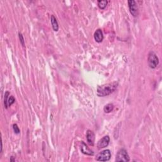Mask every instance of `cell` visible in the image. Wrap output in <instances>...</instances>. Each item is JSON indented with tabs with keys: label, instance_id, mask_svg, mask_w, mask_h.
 <instances>
[{
	"label": "cell",
	"instance_id": "9a60e30c",
	"mask_svg": "<svg viewBox=\"0 0 162 162\" xmlns=\"http://www.w3.org/2000/svg\"><path fill=\"white\" fill-rule=\"evenodd\" d=\"M19 39H20V43L22 44V45L24 47L25 46V41H24V38H23V37L22 36V34L21 33H19Z\"/></svg>",
	"mask_w": 162,
	"mask_h": 162
},
{
	"label": "cell",
	"instance_id": "2e32d148",
	"mask_svg": "<svg viewBox=\"0 0 162 162\" xmlns=\"http://www.w3.org/2000/svg\"><path fill=\"white\" fill-rule=\"evenodd\" d=\"M13 130H14L15 134H20V129H19V127H18V126H17V125H16V124H13Z\"/></svg>",
	"mask_w": 162,
	"mask_h": 162
},
{
	"label": "cell",
	"instance_id": "52a82bcc",
	"mask_svg": "<svg viewBox=\"0 0 162 162\" xmlns=\"http://www.w3.org/2000/svg\"><path fill=\"white\" fill-rule=\"evenodd\" d=\"M80 150L82 151V153L85 154L86 155H89V156H93V155H94L93 151L89 149V147H87L86 144L83 141L81 142Z\"/></svg>",
	"mask_w": 162,
	"mask_h": 162
},
{
	"label": "cell",
	"instance_id": "7c38bea8",
	"mask_svg": "<svg viewBox=\"0 0 162 162\" xmlns=\"http://www.w3.org/2000/svg\"><path fill=\"white\" fill-rule=\"evenodd\" d=\"M107 4H108V1L106 0H101V1H97V5H98V6L101 9L105 8Z\"/></svg>",
	"mask_w": 162,
	"mask_h": 162
},
{
	"label": "cell",
	"instance_id": "30bf717a",
	"mask_svg": "<svg viewBox=\"0 0 162 162\" xmlns=\"http://www.w3.org/2000/svg\"><path fill=\"white\" fill-rule=\"evenodd\" d=\"M51 25L53 30L56 32L58 31L59 29L58 23V22H57L56 18L54 16V15H51Z\"/></svg>",
	"mask_w": 162,
	"mask_h": 162
},
{
	"label": "cell",
	"instance_id": "3957f363",
	"mask_svg": "<svg viewBox=\"0 0 162 162\" xmlns=\"http://www.w3.org/2000/svg\"><path fill=\"white\" fill-rule=\"evenodd\" d=\"M115 161L117 162L119 161H124V162H127L130 161V157L129 154L127 153V151L122 148L120 149L116 155V159Z\"/></svg>",
	"mask_w": 162,
	"mask_h": 162
},
{
	"label": "cell",
	"instance_id": "5b68a950",
	"mask_svg": "<svg viewBox=\"0 0 162 162\" xmlns=\"http://www.w3.org/2000/svg\"><path fill=\"white\" fill-rule=\"evenodd\" d=\"M128 5H129V10L132 15L134 17H136L138 15V7L136 2L134 0H129L128 1Z\"/></svg>",
	"mask_w": 162,
	"mask_h": 162
},
{
	"label": "cell",
	"instance_id": "4fadbf2b",
	"mask_svg": "<svg viewBox=\"0 0 162 162\" xmlns=\"http://www.w3.org/2000/svg\"><path fill=\"white\" fill-rule=\"evenodd\" d=\"M10 95V93L8 91H6L5 94V98H4V104L5 107L6 108H8V96Z\"/></svg>",
	"mask_w": 162,
	"mask_h": 162
},
{
	"label": "cell",
	"instance_id": "8fae6325",
	"mask_svg": "<svg viewBox=\"0 0 162 162\" xmlns=\"http://www.w3.org/2000/svg\"><path fill=\"white\" fill-rule=\"evenodd\" d=\"M114 108V105L112 103H109V104H107L106 105H105L104 106V111L106 113H108L111 112L113 110Z\"/></svg>",
	"mask_w": 162,
	"mask_h": 162
},
{
	"label": "cell",
	"instance_id": "5bb4252c",
	"mask_svg": "<svg viewBox=\"0 0 162 162\" xmlns=\"http://www.w3.org/2000/svg\"><path fill=\"white\" fill-rule=\"evenodd\" d=\"M15 97H13V96H10L9 98H8V106H12V104L15 103Z\"/></svg>",
	"mask_w": 162,
	"mask_h": 162
},
{
	"label": "cell",
	"instance_id": "8992f818",
	"mask_svg": "<svg viewBox=\"0 0 162 162\" xmlns=\"http://www.w3.org/2000/svg\"><path fill=\"white\" fill-rule=\"evenodd\" d=\"M110 141V139L108 136H106L103 137V138H101V139L97 142V148H98V149H101V148H106V146H108Z\"/></svg>",
	"mask_w": 162,
	"mask_h": 162
},
{
	"label": "cell",
	"instance_id": "e0dca14e",
	"mask_svg": "<svg viewBox=\"0 0 162 162\" xmlns=\"http://www.w3.org/2000/svg\"><path fill=\"white\" fill-rule=\"evenodd\" d=\"M13 158H14V157H11V159H10V161H15V160H14V159H13Z\"/></svg>",
	"mask_w": 162,
	"mask_h": 162
},
{
	"label": "cell",
	"instance_id": "ba28073f",
	"mask_svg": "<svg viewBox=\"0 0 162 162\" xmlns=\"http://www.w3.org/2000/svg\"><path fill=\"white\" fill-rule=\"evenodd\" d=\"M86 139L87 143L91 146H94V139H95V135L92 130H88L86 132Z\"/></svg>",
	"mask_w": 162,
	"mask_h": 162
},
{
	"label": "cell",
	"instance_id": "6da1fadb",
	"mask_svg": "<svg viewBox=\"0 0 162 162\" xmlns=\"http://www.w3.org/2000/svg\"><path fill=\"white\" fill-rule=\"evenodd\" d=\"M117 82L105 84L102 86H99L97 88V94L100 97H104L110 95L115 91L118 87Z\"/></svg>",
	"mask_w": 162,
	"mask_h": 162
},
{
	"label": "cell",
	"instance_id": "9c48e42d",
	"mask_svg": "<svg viewBox=\"0 0 162 162\" xmlns=\"http://www.w3.org/2000/svg\"><path fill=\"white\" fill-rule=\"evenodd\" d=\"M94 38L97 43H101L103 40V34L101 29H97L94 34Z\"/></svg>",
	"mask_w": 162,
	"mask_h": 162
},
{
	"label": "cell",
	"instance_id": "7a4b0ae2",
	"mask_svg": "<svg viewBox=\"0 0 162 162\" xmlns=\"http://www.w3.org/2000/svg\"><path fill=\"white\" fill-rule=\"evenodd\" d=\"M148 63L151 69H155L159 63V59L153 51H150L148 55Z\"/></svg>",
	"mask_w": 162,
	"mask_h": 162
},
{
	"label": "cell",
	"instance_id": "277c9868",
	"mask_svg": "<svg viewBox=\"0 0 162 162\" xmlns=\"http://www.w3.org/2000/svg\"><path fill=\"white\" fill-rule=\"evenodd\" d=\"M111 157V152L109 150H105L101 151L96 155V160L99 161H107L110 160Z\"/></svg>",
	"mask_w": 162,
	"mask_h": 162
}]
</instances>
